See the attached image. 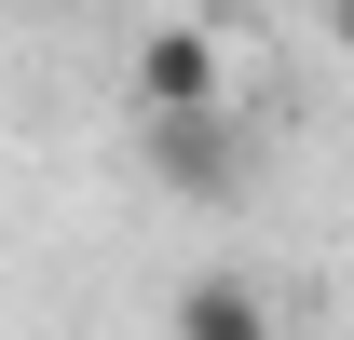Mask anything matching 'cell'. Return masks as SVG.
I'll use <instances>...</instances> for the list:
<instances>
[{
  "label": "cell",
  "mask_w": 354,
  "mask_h": 340,
  "mask_svg": "<svg viewBox=\"0 0 354 340\" xmlns=\"http://www.w3.org/2000/svg\"><path fill=\"white\" fill-rule=\"evenodd\" d=\"M123 82H136V109H150V123H218V109H232V41L205 28V14H164V28L136 41Z\"/></svg>",
  "instance_id": "1"
},
{
  "label": "cell",
  "mask_w": 354,
  "mask_h": 340,
  "mask_svg": "<svg viewBox=\"0 0 354 340\" xmlns=\"http://www.w3.org/2000/svg\"><path fill=\"white\" fill-rule=\"evenodd\" d=\"M150 177H164L177 205H232V191H245V136H232V109H218V123H150Z\"/></svg>",
  "instance_id": "2"
},
{
  "label": "cell",
  "mask_w": 354,
  "mask_h": 340,
  "mask_svg": "<svg viewBox=\"0 0 354 340\" xmlns=\"http://www.w3.org/2000/svg\"><path fill=\"white\" fill-rule=\"evenodd\" d=\"M327 41H341V55H354V0H327Z\"/></svg>",
  "instance_id": "4"
},
{
  "label": "cell",
  "mask_w": 354,
  "mask_h": 340,
  "mask_svg": "<svg viewBox=\"0 0 354 340\" xmlns=\"http://www.w3.org/2000/svg\"><path fill=\"white\" fill-rule=\"evenodd\" d=\"M164 340H272V299L245 286V272H191V286L164 299Z\"/></svg>",
  "instance_id": "3"
}]
</instances>
